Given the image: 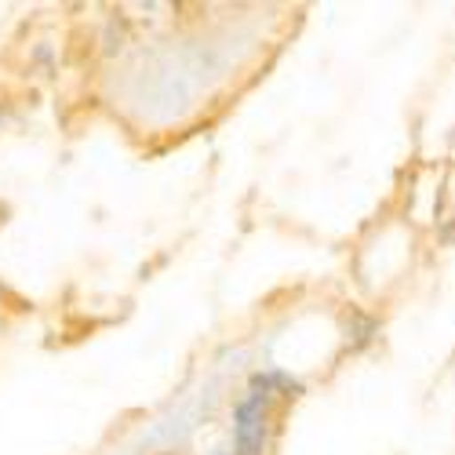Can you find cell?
<instances>
[{
  "label": "cell",
  "mask_w": 455,
  "mask_h": 455,
  "mask_svg": "<svg viewBox=\"0 0 455 455\" xmlns=\"http://www.w3.org/2000/svg\"><path fill=\"white\" fill-rule=\"evenodd\" d=\"M267 419H270V408L262 394H248L237 411H234V444L237 455H259L262 444H267Z\"/></svg>",
  "instance_id": "1"
}]
</instances>
